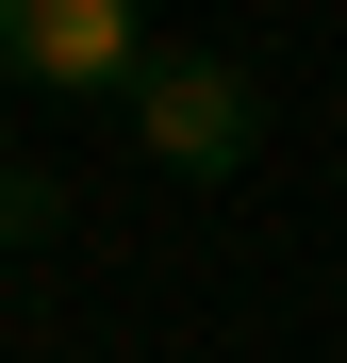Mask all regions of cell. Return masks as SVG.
Returning a JSON list of instances; mask_svg holds the SVG:
<instances>
[{
  "mask_svg": "<svg viewBox=\"0 0 347 363\" xmlns=\"http://www.w3.org/2000/svg\"><path fill=\"white\" fill-rule=\"evenodd\" d=\"M149 17L133 0H0V83H50V99H133L149 83Z\"/></svg>",
  "mask_w": 347,
  "mask_h": 363,
  "instance_id": "obj_1",
  "label": "cell"
},
{
  "mask_svg": "<svg viewBox=\"0 0 347 363\" xmlns=\"http://www.w3.org/2000/svg\"><path fill=\"white\" fill-rule=\"evenodd\" d=\"M133 133H149V165L231 182V165H248V133H265V99H248V67H231V50H149V83H133Z\"/></svg>",
  "mask_w": 347,
  "mask_h": 363,
  "instance_id": "obj_2",
  "label": "cell"
},
{
  "mask_svg": "<svg viewBox=\"0 0 347 363\" xmlns=\"http://www.w3.org/2000/svg\"><path fill=\"white\" fill-rule=\"evenodd\" d=\"M50 231H67V182H50V165H0V264L50 248Z\"/></svg>",
  "mask_w": 347,
  "mask_h": 363,
  "instance_id": "obj_3",
  "label": "cell"
},
{
  "mask_svg": "<svg viewBox=\"0 0 347 363\" xmlns=\"http://www.w3.org/2000/svg\"><path fill=\"white\" fill-rule=\"evenodd\" d=\"M0 165H17V149H0Z\"/></svg>",
  "mask_w": 347,
  "mask_h": 363,
  "instance_id": "obj_4",
  "label": "cell"
}]
</instances>
